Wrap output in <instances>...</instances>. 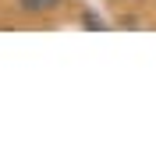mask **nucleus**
Wrapping results in <instances>:
<instances>
[{"mask_svg": "<svg viewBox=\"0 0 156 156\" xmlns=\"http://www.w3.org/2000/svg\"><path fill=\"white\" fill-rule=\"evenodd\" d=\"M64 0H18V11L25 14H50V11H57Z\"/></svg>", "mask_w": 156, "mask_h": 156, "instance_id": "obj_1", "label": "nucleus"}]
</instances>
